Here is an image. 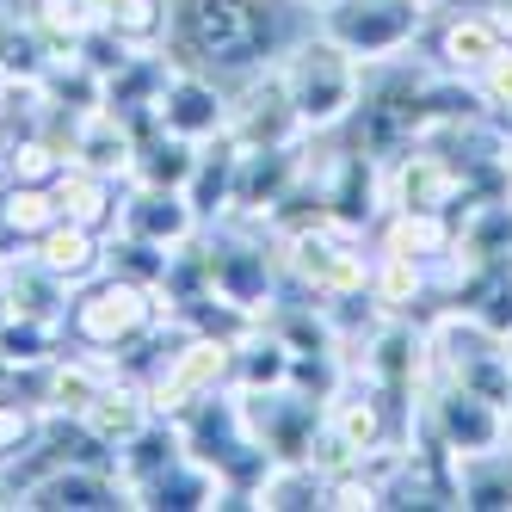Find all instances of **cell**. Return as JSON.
Here are the masks:
<instances>
[{"label":"cell","instance_id":"obj_1","mask_svg":"<svg viewBox=\"0 0 512 512\" xmlns=\"http://www.w3.org/2000/svg\"><path fill=\"white\" fill-rule=\"evenodd\" d=\"M278 75H284V93L297 105V118L309 136H334L352 112H358V93H364V62L346 56L334 38H321L309 25L297 44L278 56Z\"/></svg>","mask_w":512,"mask_h":512},{"label":"cell","instance_id":"obj_2","mask_svg":"<svg viewBox=\"0 0 512 512\" xmlns=\"http://www.w3.org/2000/svg\"><path fill=\"white\" fill-rule=\"evenodd\" d=\"M161 321H167V309H161V297H155L149 284H136V278H124V272L105 266L93 284L75 290L62 334L75 340V346H87V352L118 358V352H130L136 340H149Z\"/></svg>","mask_w":512,"mask_h":512},{"label":"cell","instance_id":"obj_3","mask_svg":"<svg viewBox=\"0 0 512 512\" xmlns=\"http://www.w3.org/2000/svg\"><path fill=\"white\" fill-rule=\"evenodd\" d=\"M284 241V278L315 303H358L371 290V260L377 253L358 247V229L340 223H309L297 235H278Z\"/></svg>","mask_w":512,"mask_h":512},{"label":"cell","instance_id":"obj_4","mask_svg":"<svg viewBox=\"0 0 512 512\" xmlns=\"http://www.w3.org/2000/svg\"><path fill=\"white\" fill-rule=\"evenodd\" d=\"M432 25V0H327L315 13V31L334 38L346 56H358L364 68L408 56Z\"/></svg>","mask_w":512,"mask_h":512},{"label":"cell","instance_id":"obj_5","mask_svg":"<svg viewBox=\"0 0 512 512\" xmlns=\"http://www.w3.org/2000/svg\"><path fill=\"white\" fill-rule=\"evenodd\" d=\"M155 124L173 130V136H192V142H216L229 136V87L204 75V68H186L173 62V75L155 99Z\"/></svg>","mask_w":512,"mask_h":512},{"label":"cell","instance_id":"obj_6","mask_svg":"<svg viewBox=\"0 0 512 512\" xmlns=\"http://www.w3.org/2000/svg\"><path fill=\"white\" fill-rule=\"evenodd\" d=\"M389 179V210H457L463 204V167L438 149V142H414L408 155L383 167Z\"/></svg>","mask_w":512,"mask_h":512},{"label":"cell","instance_id":"obj_7","mask_svg":"<svg viewBox=\"0 0 512 512\" xmlns=\"http://www.w3.org/2000/svg\"><path fill=\"white\" fill-rule=\"evenodd\" d=\"M426 31H432V68L463 75V81L482 75L506 44V31H500V19L488 7H445V13H432Z\"/></svg>","mask_w":512,"mask_h":512},{"label":"cell","instance_id":"obj_8","mask_svg":"<svg viewBox=\"0 0 512 512\" xmlns=\"http://www.w3.org/2000/svg\"><path fill=\"white\" fill-rule=\"evenodd\" d=\"M198 210L186 192H173V186H136L130 179V192H124V210H118V229L112 235H130V241H149V247H186L198 241Z\"/></svg>","mask_w":512,"mask_h":512},{"label":"cell","instance_id":"obj_9","mask_svg":"<svg viewBox=\"0 0 512 512\" xmlns=\"http://www.w3.org/2000/svg\"><path fill=\"white\" fill-rule=\"evenodd\" d=\"M31 253L68 284V290H81V284H93L99 272H105V253H112V235H99V229H87V223H75V216H56V223L31 241Z\"/></svg>","mask_w":512,"mask_h":512},{"label":"cell","instance_id":"obj_10","mask_svg":"<svg viewBox=\"0 0 512 512\" xmlns=\"http://www.w3.org/2000/svg\"><path fill=\"white\" fill-rule=\"evenodd\" d=\"M124 192H130V179L93 173V167H75V161L56 173V204H62V216H75V223H87V229H99V235L118 229Z\"/></svg>","mask_w":512,"mask_h":512},{"label":"cell","instance_id":"obj_11","mask_svg":"<svg viewBox=\"0 0 512 512\" xmlns=\"http://www.w3.org/2000/svg\"><path fill=\"white\" fill-rule=\"evenodd\" d=\"M198 155H204V142L173 136V130H161V124H142V130H136L130 179H136V186H173V192H186L192 173H198Z\"/></svg>","mask_w":512,"mask_h":512},{"label":"cell","instance_id":"obj_12","mask_svg":"<svg viewBox=\"0 0 512 512\" xmlns=\"http://www.w3.org/2000/svg\"><path fill=\"white\" fill-rule=\"evenodd\" d=\"M155 420V401H149V383H136V377H112V383H105L99 389V401H93V408L81 414V426L99 438V445L105 451H118L124 445V438H136L142 426H149Z\"/></svg>","mask_w":512,"mask_h":512},{"label":"cell","instance_id":"obj_13","mask_svg":"<svg viewBox=\"0 0 512 512\" xmlns=\"http://www.w3.org/2000/svg\"><path fill=\"white\" fill-rule=\"evenodd\" d=\"M457 229H451V210H383V235L377 253H401V260H420L438 266L451 253Z\"/></svg>","mask_w":512,"mask_h":512},{"label":"cell","instance_id":"obj_14","mask_svg":"<svg viewBox=\"0 0 512 512\" xmlns=\"http://www.w3.org/2000/svg\"><path fill=\"white\" fill-rule=\"evenodd\" d=\"M50 56H56V44L38 25V13H19L0 0V81H44Z\"/></svg>","mask_w":512,"mask_h":512},{"label":"cell","instance_id":"obj_15","mask_svg":"<svg viewBox=\"0 0 512 512\" xmlns=\"http://www.w3.org/2000/svg\"><path fill=\"white\" fill-rule=\"evenodd\" d=\"M383 315H408L420 297H432V266L401 260V253H377L371 260V290H364Z\"/></svg>","mask_w":512,"mask_h":512},{"label":"cell","instance_id":"obj_16","mask_svg":"<svg viewBox=\"0 0 512 512\" xmlns=\"http://www.w3.org/2000/svg\"><path fill=\"white\" fill-rule=\"evenodd\" d=\"M44 432V408L38 401H19V395H0V469H13Z\"/></svg>","mask_w":512,"mask_h":512},{"label":"cell","instance_id":"obj_17","mask_svg":"<svg viewBox=\"0 0 512 512\" xmlns=\"http://www.w3.org/2000/svg\"><path fill=\"white\" fill-rule=\"evenodd\" d=\"M475 93L488 99V112H506L512 105V38L500 44V56L482 68V75H475Z\"/></svg>","mask_w":512,"mask_h":512},{"label":"cell","instance_id":"obj_18","mask_svg":"<svg viewBox=\"0 0 512 512\" xmlns=\"http://www.w3.org/2000/svg\"><path fill=\"white\" fill-rule=\"evenodd\" d=\"M488 13L500 19V31H506V38H512V0H488Z\"/></svg>","mask_w":512,"mask_h":512},{"label":"cell","instance_id":"obj_19","mask_svg":"<svg viewBox=\"0 0 512 512\" xmlns=\"http://www.w3.org/2000/svg\"><path fill=\"white\" fill-rule=\"evenodd\" d=\"M297 7H309V13H321V7H327V0H297Z\"/></svg>","mask_w":512,"mask_h":512},{"label":"cell","instance_id":"obj_20","mask_svg":"<svg viewBox=\"0 0 512 512\" xmlns=\"http://www.w3.org/2000/svg\"><path fill=\"white\" fill-rule=\"evenodd\" d=\"M494 118H500V124H506V130H512V105H506V112H494Z\"/></svg>","mask_w":512,"mask_h":512},{"label":"cell","instance_id":"obj_21","mask_svg":"<svg viewBox=\"0 0 512 512\" xmlns=\"http://www.w3.org/2000/svg\"><path fill=\"white\" fill-rule=\"evenodd\" d=\"M506 420H512V401H506Z\"/></svg>","mask_w":512,"mask_h":512}]
</instances>
